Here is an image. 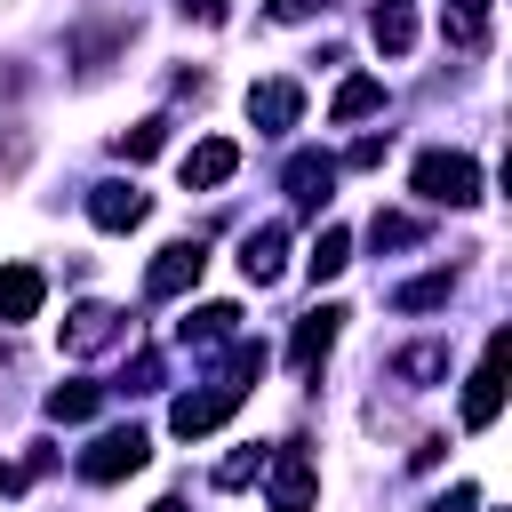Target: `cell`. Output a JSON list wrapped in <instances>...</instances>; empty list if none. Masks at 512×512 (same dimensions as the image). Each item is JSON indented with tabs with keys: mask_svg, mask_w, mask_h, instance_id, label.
Wrapping results in <instances>:
<instances>
[{
	"mask_svg": "<svg viewBox=\"0 0 512 512\" xmlns=\"http://www.w3.org/2000/svg\"><path fill=\"white\" fill-rule=\"evenodd\" d=\"M416 192L432 208H472L480 200V160L472 152H416Z\"/></svg>",
	"mask_w": 512,
	"mask_h": 512,
	"instance_id": "cell-1",
	"label": "cell"
},
{
	"mask_svg": "<svg viewBox=\"0 0 512 512\" xmlns=\"http://www.w3.org/2000/svg\"><path fill=\"white\" fill-rule=\"evenodd\" d=\"M504 352H512V328H496L488 352H480V368L464 376V432H488L504 416Z\"/></svg>",
	"mask_w": 512,
	"mask_h": 512,
	"instance_id": "cell-2",
	"label": "cell"
},
{
	"mask_svg": "<svg viewBox=\"0 0 512 512\" xmlns=\"http://www.w3.org/2000/svg\"><path fill=\"white\" fill-rule=\"evenodd\" d=\"M144 456H152V440H144L136 424H120V432H96V440L80 448V480H96V488H112V480H128V472H144Z\"/></svg>",
	"mask_w": 512,
	"mask_h": 512,
	"instance_id": "cell-3",
	"label": "cell"
},
{
	"mask_svg": "<svg viewBox=\"0 0 512 512\" xmlns=\"http://www.w3.org/2000/svg\"><path fill=\"white\" fill-rule=\"evenodd\" d=\"M120 336H128V312H112V304H72L64 328H56L64 360H96V352H112Z\"/></svg>",
	"mask_w": 512,
	"mask_h": 512,
	"instance_id": "cell-4",
	"label": "cell"
},
{
	"mask_svg": "<svg viewBox=\"0 0 512 512\" xmlns=\"http://www.w3.org/2000/svg\"><path fill=\"white\" fill-rule=\"evenodd\" d=\"M264 488H272V512H312L320 472H312V456L288 440V448H272V456H264Z\"/></svg>",
	"mask_w": 512,
	"mask_h": 512,
	"instance_id": "cell-5",
	"label": "cell"
},
{
	"mask_svg": "<svg viewBox=\"0 0 512 512\" xmlns=\"http://www.w3.org/2000/svg\"><path fill=\"white\" fill-rule=\"evenodd\" d=\"M200 272H208V248H200V240H168V248L144 264V296H152V304H168V296L200 288Z\"/></svg>",
	"mask_w": 512,
	"mask_h": 512,
	"instance_id": "cell-6",
	"label": "cell"
},
{
	"mask_svg": "<svg viewBox=\"0 0 512 512\" xmlns=\"http://www.w3.org/2000/svg\"><path fill=\"white\" fill-rule=\"evenodd\" d=\"M232 408H240V392H232V384H208V392H184V400L168 408V432H176V440H208V432H216V424H224Z\"/></svg>",
	"mask_w": 512,
	"mask_h": 512,
	"instance_id": "cell-7",
	"label": "cell"
},
{
	"mask_svg": "<svg viewBox=\"0 0 512 512\" xmlns=\"http://www.w3.org/2000/svg\"><path fill=\"white\" fill-rule=\"evenodd\" d=\"M248 120H256V136H288L304 120V88L296 80H256L248 88Z\"/></svg>",
	"mask_w": 512,
	"mask_h": 512,
	"instance_id": "cell-8",
	"label": "cell"
},
{
	"mask_svg": "<svg viewBox=\"0 0 512 512\" xmlns=\"http://www.w3.org/2000/svg\"><path fill=\"white\" fill-rule=\"evenodd\" d=\"M280 184H288V200H296L304 216H320V208H328V192H336V160H328V152H288Z\"/></svg>",
	"mask_w": 512,
	"mask_h": 512,
	"instance_id": "cell-9",
	"label": "cell"
},
{
	"mask_svg": "<svg viewBox=\"0 0 512 512\" xmlns=\"http://www.w3.org/2000/svg\"><path fill=\"white\" fill-rule=\"evenodd\" d=\"M144 216H152V200H144L136 184H120V176H112V184H88V224H96V232H136Z\"/></svg>",
	"mask_w": 512,
	"mask_h": 512,
	"instance_id": "cell-10",
	"label": "cell"
},
{
	"mask_svg": "<svg viewBox=\"0 0 512 512\" xmlns=\"http://www.w3.org/2000/svg\"><path fill=\"white\" fill-rule=\"evenodd\" d=\"M336 328H344V304H312V312L296 320V336H288V360H296V368L312 376V368H320V360L336 352Z\"/></svg>",
	"mask_w": 512,
	"mask_h": 512,
	"instance_id": "cell-11",
	"label": "cell"
},
{
	"mask_svg": "<svg viewBox=\"0 0 512 512\" xmlns=\"http://www.w3.org/2000/svg\"><path fill=\"white\" fill-rule=\"evenodd\" d=\"M232 176H240V144H232V136H208V144L184 152V192H216V184H232Z\"/></svg>",
	"mask_w": 512,
	"mask_h": 512,
	"instance_id": "cell-12",
	"label": "cell"
},
{
	"mask_svg": "<svg viewBox=\"0 0 512 512\" xmlns=\"http://www.w3.org/2000/svg\"><path fill=\"white\" fill-rule=\"evenodd\" d=\"M240 272H248L256 288H272V280L288 272V232H280V224H256V232H240Z\"/></svg>",
	"mask_w": 512,
	"mask_h": 512,
	"instance_id": "cell-13",
	"label": "cell"
},
{
	"mask_svg": "<svg viewBox=\"0 0 512 512\" xmlns=\"http://www.w3.org/2000/svg\"><path fill=\"white\" fill-rule=\"evenodd\" d=\"M40 304H48V280H40V264H0V328L32 320Z\"/></svg>",
	"mask_w": 512,
	"mask_h": 512,
	"instance_id": "cell-14",
	"label": "cell"
},
{
	"mask_svg": "<svg viewBox=\"0 0 512 512\" xmlns=\"http://www.w3.org/2000/svg\"><path fill=\"white\" fill-rule=\"evenodd\" d=\"M368 40H376L384 56H408V48H416V0H376V8H368Z\"/></svg>",
	"mask_w": 512,
	"mask_h": 512,
	"instance_id": "cell-15",
	"label": "cell"
},
{
	"mask_svg": "<svg viewBox=\"0 0 512 512\" xmlns=\"http://www.w3.org/2000/svg\"><path fill=\"white\" fill-rule=\"evenodd\" d=\"M176 336H184L192 352L232 344V336H240V304H200V312H184V320H176Z\"/></svg>",
	"mask_w": 512,
	"mask_h": 512,
	"instance_id": "cell-16",
	"label": "cell"
},
{
	"mask_svg": "<svg viewBox=\"0 0 512 512\" xmlns=\"http://www.w3.org/2000/svg\"><path fill=\"white\" fill-rule=\"evenodd\" d=\"M456 296V272H424V280H400L392 288V312H440Z\"/></svg>",
	"mask_w": 512,
	"mask_h": 512,
	"instance_id": "cell-17",
	"label": "cell"
},
{
	"mask_svg": "<svg viewBox=\"0 0 512 512\" xmlns=\"http://www.w3.org/2000/svg\"><path fill=\"white\" fill-rule=\"evenodd\" d=\"M392 376H400V384H440V376H448V344H408V352H392Z\"/></svg>",
	"mask_w": 512,
	"mask_h": 512,
	"instance_id": "cell-18",
	"label": "cell"
},
{
	"mask_svg": "<svg viewBox=\"0 0 512 512\" xmlns=\"http://www.w3.org/2000/svg\"><path fill=\"white\" fill-rule=\"evenodd\" d=\"M488 16H496V0H448V40L456 48H488Z\"/></svg>",
	"mask_w": 512,
	"mask_h": 512,
	"instance_id": "cell-19",
	"label": "cell"
},
{
	"mask_svg": "<svg viewBox=\"0 0 512 512\" xmlns=\"http://www.w3.org/2000/svg\"><path fill=\"white\" fill-rule=\"evenodd\" d=\"M336 120H368V112H384V80H368V72H352L344 88H336V104H328Z\"/></svg>",
	"mask_w": 512,
	"mask_h": 512,
	"instance_id": "cell-20",
	"label": "cell"
},
{
	"mask_svg": "<svg viewBox=\"0 0 512 512\" xmlns=\"http://www.w3.org/2000/svg\"><path fill=\"white\" fill-rule=\"evenodd\" d=\"M304 264H312V280H336V272L352 264V232H344V224H320V240H312Z\"/></svg>",
	"mask_w": 512,
	"mask_h": 512,
	"instance_id": "cell-21",
	"label": "cell"
},
{
	"mask_svg": "<svg viewBox=\"0 0 512 512\" xmlns=\"http://www.w3.org/2000/svg\"><path fill=\"white\" fill-rule=\"evenodd\" d=\"M96 408H104V384H56V392H48V416H56V424H88Z\"/></svg>",
	"mask_w": 512,
	"mask_h": 512,
	"instance_id": "cell-22",
	"label": "cell"
},
{
	"mask_svg": "<svg viewBox=\"0 0 512 512\" xmlns=\"http://www.w3.org/2000/svg\"><path fill=\"white\" fill-rule=\"evenodd\" d=\"M368 240H376V248H416V240H424V224H416L408 208H376V224H368Z\"/></svg>",
	"mask_w": 512,
	"mask_h": 512,
	"instance_id": "cell-23",
	"label": "cell"
},
{
	"mask_svg": "<svg viewBox=\"0 0 512 512\" xmlns=\"http://www.w3.org/2000/svg\"><path fill=\"white\" fill-rule=\"evenodd\" d=\"M160 144H168V120H136V128H120V136H112V152H120V160H152Z\"/></svg>",
	"mask_w": 512,
	"mask_h": 512,
	"instance_id": "cell-24",
	"label": "cell"
},
{
	"mask_svg": "<svg viewBox=\"0 0 512 512\" xmlns=\"http://www.w3.org/2000/svg\"><path fill=\"white\" fill-rule=\"evenodd\" d=\"M56 464V448H32V456H16V464H0V496H24L40 472Z\"/></svg>",
	"mask_w": 512,
	"mask_h": 512,
	"instance_id": "cell-25",
	"label": "cell"
},
{
	"mask_svg": "<svg viewBox=\"0 0 512 512\" xmlns=\"http://www.w3.org/2000/svg\"><path fill=\"white\" fill-rule=\"evenodd\" d=\"M264 456H272V448H232V456L216 464V488H248V480L264 472Z\"/></svg>",
	"mask_w": 512,
	"mask_h": 512,
	"instance_id": "cell-26",
	"label": "cell"
},
{
	"mask_svg": "<svg viewBox=\"0 0 512 512\" xmlns=\"http://www.w3.org/2000/svg\"><path fill=\"white\" fill-rule=\"evenodd\" d=\"M120 392H160V352H136L128 376H120Z\"/></svg>",
	"mask_w": 512,
	"mask_h": 512,
	"instance_id": "cell-27",
	"label": "cell"
},
{
	"mask_svg": "<svg viewBox=\"0 0 512 512\" xmlns=\"http://www.w3.org/2000/svg\"><path fill=\"white\" fill-rule=\"evenodd\" d=\"M384 152H392V136H360V144L344 152V168H384Z\"/></svg>",
	"mask_w": 512,
	"mask_h": 512,
	"instance_id": "cell-28",
	"label": "cell"
},
{
	"mask_svg": "<svg viewBox=\"0 0 512 512\" xmlns=\"http://www.w3.org/2000/svg\"><path fill=\"white\" fill-rule=\"evenodd\" d=\"M424 512H480V488H472V480H456V488H448V496H432Z\"/></svg>",
	"mask_w": 512,
	"mask_h": 512,
	"instance_id": "cell-29",
	"label": "cell"
},
{
	"mask_svg": "<svg viewBox=\"0 0 512 512\" xmlns=\"http://www.w3.org/2000/svg\"><path fill=\"white\" fill-rule=\"evenodd\" d=\"M280 24H304V16H328V0H272Z\"/></svg>",
	"mask_w": 512,
	"mask_h": 512,
	"instance_id": "cell-30",
	"label": "cell"
},
{
	"mask_svg": "<svg viewBox=\"0 0 512 512\" xmlns=\"http://www.w3.org/2000/svg\"><path fill=\"white\" fill-rule=\"evenodd\" d=\"M184 16H200V24H224V0H184Z\"/></svg>",
	"mask_w": 512,
	"mask_h": 512,
	"instance_id": "cell-31",
	"label": "cell"
},
{
	"mask_svg": "<svg viewBox=\"0 0 512 512\" xmlns=\"http://www.w3.org/2000/svg\"><path fill=\"white\" fill-rule=\"evenodd\" d=\"M152 512H184V504H176V496H160V504H152Z\"/></svg>",
	"mask_w": 512,
	"mask_h": 512,
	"instance_id": "cell-32",
	"label": "cell"
}]
</instances>
